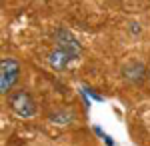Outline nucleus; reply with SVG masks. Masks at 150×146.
I'll return each mask as SVG.
<instances>
[{"mask_svg": "<svg viewBox=\"0 0 150 146\" xmlns=\"http://www.w3.org/2000/svg\"><path fill=\"white\" fill-rule=\"evenodd\" d=\"M50 120H54V122H58V124H68L70 120H74V114H70V112H58V114H52V116H50Z\"/></svg>", "mask_w": 150, "mask_h": 146, "instance_id": "6", "label": "nucleus"}, {"mask_svg": "<svg viewBox=\"0 0 150 146\" xmlns=\"http://www.w3.org/2000/svg\"><path fill=\"white\" fill-rule=\"evenodd\" d=\"M8 106L16 116L20 118H30L36 114V102L26 90H14L8 94Z\"/></svg>", "mask_w": 150, "mask_h": 146, "instance_id": "1", "label": "nucleus"}, {"mask_svg": "<svg viewBox=\"0 0 150 146\" xmlns=\"http://www.w3.org/2000/svg\"><path fill=\"white\" fill-rule=\"evenodd\" d=\"M146 66L142 64V62H136V60H132V62H128L122 66V78L130 82V84H142L144 78H146Z\"/></svg>", "mask_w": 150, "mask_h": 146, "instance_id": "4", "label": "nucleus"}, {"mask_svg": "<svg viewBox=\"0 0 150 146\" xmlns=\"http://www.w3.org/2000/svg\"><path fill=\"white\" fill-rule=\"evenodd\" d=\"M74 60V56H70L68 52L60 50V48H54L50 54H48V64L54 68V70H64L68 68V64Z\"/></svg>", "mask_w": 150, "mask_h": 146, "instance_id": "5", "label": "nucleus"}, {"mask_svg": "<svg viewBox=\"0 0 150 146\" xmlns=\"http://www.w3.org/2000/svg\"><path fill=\"white\" fill-rule=\"evenodd\" d=\"M20 78V64L14 58H2L0 60V92L8 94L14 84Z\"/></svg>", "mask_w": 150, "mask_h": 146, "instance_id": "2", "label": "nucleus"}, {"mask_svg": "<svg viewBox=\"0 0 150 146\" xmlns=\"http://www.w3.org/2000/svg\"><path fill=\"white\" fill-rule=\"evenodd\" d=\"M148 76H150V74H148Z\"/></svg>", "mask_w": 150, "mask_h": 146, "instance_id": "7", "label": "nucleus"}, {"mask_svg": "<svg viewBox=\"0 0 150 146\" xmlns=\"http://www.w3.org/2000/svg\"><path fill=\"white\" fill-rule=\"evenodd\" d=\"M54 42H56V48L64 50V52H68L70 56L78 58L82 54L80 42H78L76 36L70 32V30H66V28H58L56 32H54Z\"/></svg>", "mask_w": 150, "mask_h": 146, "instance_id": "3", "label": "nucleus"}]
</instances>
